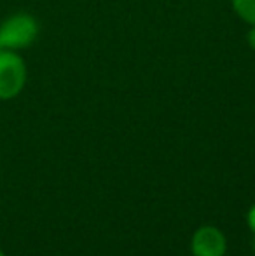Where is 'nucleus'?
<instances>
[{
  "label": "nucleus",
  "instance_id": "f257e3e1",
  "mask_svg": "<svg viewBox=\"0 0 255 256\" xmlns=\"http://www.w3.org/2000/svg\"><path fill=\"white\" fill-rule=\"evenodd\" d=\"M39 23L32 14L18 12L0 24V51H21L37 40Z\"/></svg>",
  "mask_w": 255,
  "mask_h": 256
},
{
  "label": "nucleus",
  "instance_id": "f03ea898",
  "mask_svg": "<svg viewBox=\"0 0 255 256\" xmlns=\"http://www.w3.org/2000/svg\"><path fill=\"white\" fill-rule=\"evenodd\" d=\"M27 84V64L14 51H0V100L7 102L20 94Z\"/></svg>",
  "mask_w": 255,
  "mask_h": 256
},
{
  "label": "nucleus",
  "instance_id": "7ed1b4c3",
  "mask_svg": "<svg viewBox=\"0 0 255 256\" xmlns=\"http://www.w3.org/2000/svg\"><path fill=\"white\" fill-rule=\"evenodd\" d=\"M192 256H225L227 239L217 226H199L191 239Z\"/></svg>",
  "mask_w": 255,
  "mask_h": 256
},
{
  "label": "nucleus",
  "instance_id": "20e7f679",
  "mask_svg": "<svg viewBox=\"0 0 255 256\" xmlns=\"http://www.w3.org/2000/svg\"><path fill=\"white\" fill-rule=\"evenodd\" d=\"M234 12L246 21L248 24H255V0H231Z\"/></svg>",
  "mask_w": 255,
  "mask_h": 256
},
{
  "label": "nucleus",
  "instance_id": "39448f33",
  "mask_svg": "<svg viewBox=\"0 0 255 256\" xmlns=\"http://www.w3.org/2000/svg\"><path fill=\"white\" fill-rule=\"evenodd\" d=\"M246 223H248L250 232H252L253 237H255V204L248 209V214H246Z\"/></svg>",
  "mask_w": 255,
  "mask_h": 256
},
{
  "label": "nucleus",
  "instance_id": "423d86ee",
  "mask_svg": "<svg viewBox=\"0 0 255 256\" xmlns=\"http://www.w3.org/2000/svg\"><path fill=\"white\" fill-rule=\"evenodd\" d=\"M246 40H248V46L255 51V24L252 28H250V32H248V35H246Z\"/></svg>",
  "mask_w": 255,
  "mask_h": 256
},
{
  "label": "nucleus",
  "instance_id": "0eeeda50",
  "mask_svg": "<svg viewBox=\"0 0 255 256\" xmlns=\"http://www.w3.org/2000/svg\"><path fill=\"white\" fill-rule=\"evenodd\" d=\"M0 256H6V254H4V251H2V250H0Z\"/></svg>",
  "mask_w": 255,
  "mask_h": 256
}]
</instances>
